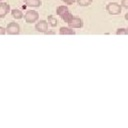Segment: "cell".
Segmentation results:
<instances>
[{
    "label": "cell",
    "instance_id": "cell-13",
    "mask_svg": "<svg viewBox=\"0 0 128 128\" xmlns=\"http://www.w3.org/2000/svg\"><path fill=\"white\" fill-rule=\"evenodd\" d=\"M67 10H69L68 9V7L67 6H64V5H61V6H59L57 9H56V14L58 15V16H60L61 14H63L65 11H67Z\"/></svg>",
    "mask_w": 128,
    "mask_h": 128
},
{
    "label": "cell",
    "instance_id": "cell-16",
    "mask_svg": "<svg viewBox=\"0 0 128 128\" xmlns=\"http://www.w3.org/2000/svg\"><path fill=\"white\" fill-rule=\"evenodd\" d=\"M61 1H63L66 5H72L76 2V0H61Z\"/></svg>",
    "mask_w": 128,
    "mask_h": 128
},
{
    "label": "cell",
    "instance_id": "cell-11",
    "mask_svg": "<svg viewBox=\"0 0 128 128\" xmlns=\"http://www.w3.org/2000/svg\"><path fill=\"white\" fill-rule=\"evenodd\" d=\"M47 22H48V24H49L51 27H56L57 24H58L57 19H56L53 15H49V16H47Z\"/></svg>",
    "mask_w": 128,
    "mask_h": 128
},
{
    "label": "cell",
    "instance_id": "cell-15",
    "mask_svg": "<svg viewBox=\"0 0 128 128\" xmlns=\"http://www.w3.org/2000/svg\"><path fill=\"white\" fill-rule=\"evenodd\" d=\"M121 6L123 8L128 9V0H121Z\"/></svg>",
    "mask_w": 128,
    "mask_h": 128
},
{
    "label": "cell",
    "instance_id": "cell-2",
    "mask_svg": "<svg viewBox=\"0 0 128 128\" xmlns=\"http://www.w3.org/2000/svg\"><path fill=\"white\" fill-rule=\"evenodd\" d=\"M39 19V13L36 10H28L24 15V20L27 23H35Z\"/></svg>",
    "mask_w": 128,
    "mask_h": 128
},
{
    "label": "cell",
    "instance_id": "cell-21",
    "mask_svg": "<svg viewBox=\"0 0 128 128\" xmlns=\"http://www.w3.org/2000/svg\"><path fill=\"white\" fill-rule=\"evenodd\" d=\"M0 1H2V0H0Z\"/></svg>",
    "mask_w": 128,
    "mask_h": 128
},
{
    "label": "cell",
    "instance_id": "cell-7",
    "mask_svg": "<svg viewBox=\"0 0 128 128\" xmlns=\"http://www.w3.org/2000/svg\"><path fill=\"white\" fill-rule=\"evenodd\" d=\"M24 3L26 6L28 7H32V8H37L40 7L42 2L41 0H24Z\"/></svg>",
    "mask_w": 128,
    "mask_h": 128
},
{
    "label": "cell",
    "instance_id": "cell-10",
    "mask_svg": "<svg viewBox=\"0 0 128 128\" xmlns=\"http://www.w3.org/2000/svg\"><path fill=\"white\" fill-rule=\"evenodd\" d=\"M11 15H12V17H13L14 19H16V20H19V19H21V18L24 17L22 11L19 10V9H13V10L11 11Z\"/></svg>",
    "mask_w": 128,
    "mask_h": 128
},
{
    "label": "cell",
    "instance_id": "cell-17",
    "mask_svg": "<svg viewBox=\"0 0 128 128\" xmlns=\"http://www.w3.org/2000/svg\"><path fill=\"white\" fill-rule=\"evenodd\" d=\"M4 34H6V28L0 26V35H4Z\"/></svg>",
    "mask_w": 128,
    "mask_h": 128
},
{
    "label": "cell",
    "instance_id": "cell-12",
    "mask_svg": "<svg viewBox=\"0 0 128 128\" xmlns=\"http://www.w3.org/2000/svg\"><path fill=\"white\" fill-rule=\"evenodd\" d=\"M93 0H76L77 4L79 6H82V7H85V6H89L91 3H92Z\"/></svg>",
    "mask_w": 128,
    "mask_h": 128
},
{
    "label": "cell",
    "instance_id": "cell-18",
    "mask_svg": "<svg viewBox=\"0 0 128 128\" xmlns=\"http://www.w3.org/2000/svg\"><path fill=\"white\" fill-rule=\"evenodd\" d=\"M44 34H52V35H54V34H55V32H54V31H52V30H50V31H48V30H47Z\"/></svg>",
    "mask_w": 128,
    "mask_h": 128
},
{
    "label": "cell",
    "instance_id": "cell-9",
    "mask_svg": "<svg viewBox=\"0 0 128 128\" xmlns=\"http://www.w3.org/2000/svg\"><path fill=\"white\" fill-rule=\"evenodd\" d=\"M60 17H61V19H62L64 22L69 23V22L72 20V18H73L74 16L72 15V13H71L69 10H67V11H65L63 14H61V15H60Z\"/></svg>",
    "mask_w": 128,
    "mask_h": 128
},
{
    "label": "cell",
    "instance_id": "cell-4",
    "mask_svg": "<svg viewBox=\"0 0 128 128\" xmlns=\"http://www.w3.org/2000/svg\"><path fill=\"white\" fill-rule=\"evenodd\" d=\"M48 22L47 20H39L36 22L35 24V30L37 32H41V33H45L48 30Z\"/></svg>",
    "mask_w": 128,
    "mask_h": 128
},
{
    "label": "cell",
    "instance_id": "cell-5",
    "mask_svg": "<svg viewBox=\"0 0 128 128\" xmlns=\"http://www.w3.org/2000/svg\"><path fill=\"white\" fill-rule=\"evenodd\" d=\"M67 24H68L69 27H71L73 29H78V28H82L83 27V21H82V19L79 18V17H75V16Z\"/></svg>",
    "mask_w": 128,
    "mask_h": 128
},
{
    "label": "cell",
    "instance_id": "cell-19",
    "mask_svg": "<svg viewBox=\"0 0 128 128\" xmlns=\"http://www.w3.org/2000/svg\"><path fill=\"white\" fill-rule=\"evenodd\" d=\"M125 19H126V20L128 21V12H127V13L125 14Z\"/></svg>",
    "mask_w": 128,
    "mask_h": 128
},
{
    "label": "cell",
    "instance_id": "cell-6",
    "mask_svg": "<svg viewBox=\"0 0 128 128\" xmlns=\"http://www.w3.org/2000/svg\"><path fill=\"white\" fill-rule=\"evenodd\" d=\"M10 11V6L6 2L0 1V18H4Z\"/></svg>",
    "mask_w": 128,
    "mask_h": 128
},
{
    "label": "cell",
    "instance_id": "cell-14",
    "mask_svg": "<svg viewBox=\"0 0 128 128\" xmlns=\"http://www.w3.org/2000/svg\"><path fill=\"white\" fill-rule=\"evenodd\" d=\"M117 35H128V30L127 28H118L116 30Z\"/></svg>",
    "mask_w": 128,
    "mask_h": 128
},
{
    "label": "cell",
    "instance_id": "cell-8",
    "mask_svg": "<svg viewBox=\"0 0 128 128\" xmlns=\"http://www.w3.org/2000/svg\"><path fill=\"white\" fill-rule=\"evenodd\" d=\"M59 34L60 35H75V32L73 28L71 27H61L59 29Z\"/></svg>",
    "mask_w": 128,
    "mask_h": 128
},
{
    "label": "cell",
    "instance_id": "cell-3",
    "mask_svg": "<svg viewBox=\"0 0 128 128\" xmlns=\"http://www.w3.org/2000/svg\"><path fill=\"white\" fill-rule=\"evenodd\" d=\"M20 33V26L16 22H10L6 26V34L9 35H18Z\"/></svg>",
    "mask_w": 128,
    "mask_h": 128
},
{
    "label": "cell",
    "instance_id": "cell-1",
    "mask_svg": "<svg viewBox=\"0 0 128 128\" xmlns=\"http://www.w3.org/2000/svg\"><path fill=\"white\" fill-rule=\"evenodd\" d=\"M122 6L117 2H110L106 5V11L110 15H118L121 13Z\"/></svg>",
    "mask_w": 128,
    "mask_h": 128
},
{
    "label": "cell",
    "instance_id": "cell-20",
    "mask_svg": "<svg viewBox=\"0 0 128 128\" xmlns=\"http://www.w3.org/2000/svg\"><path fill=\"white\" fill-rule=\"evenodd\" d=\"M127 30H128V28H127Z\"/></svg>",
    "mask_w": 128,
    "mask_h": 128
}]
</instances>
